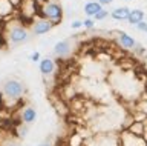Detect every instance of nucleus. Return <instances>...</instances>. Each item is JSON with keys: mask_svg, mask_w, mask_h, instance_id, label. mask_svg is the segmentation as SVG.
<instances>
[{"mask_svg": "<svg viewBox=\"0 0 147 146\" xmlns=\"http://www.w3.org/2000/svg\"><path fill=\"white\" fill-rule=\"evenodd\" d=\"M40 17L58 25L63 19V10L57 2H45L40 8Z\"/></svg>", "mask_w": 147, "mask_h": 146, "instance_id": "nucleus-3", "label": "nucleus"}, {"mask_svg": "<svg viewBox=\"0 0 147 146\" xmlns=\"http://www.w3.org/2000/svg\"><path fill=\"white\" fill-rule=\"evenodd\" d=\"M0 23H2V19H0Z\"/></svg>", "mask_w": 147, "mask_h": 146, "instance_id": "nucleus-24", "label": "nucleus"}, {"mask_svg": "<svg viewBox=\"0 0 147 146\" xmlns=\"http://www.w3.org/2000/svg\"><path fill=\"white\" fill-rule=\"evenodd\" d=\"M29 60H31V62H34V63L41 62V56H40V52H38V51L32 52V54H31V57H29Z\"/></svg>", "mask_w": 147, "mask_h": 146, "instance_id": "nucleus-17", "label": "nucleus"}, {"mask_svg": "<svg viewBox=\"0 0 147 146\" xmlns=\"http://www.w3.org/2000/svg\"><path fill=\"white\" fill-rule=\"evenodd\" d=\"M17 134H18V137L25 139V137L28 135V125H25V123H22V125L18 126V129H17Z\"/></svg>", "mask_w": 147, "mask_h": 146, "instance_id": "nucleus-14", "label": "nucleus"}, {"mask_svg": "<svg viewBox=\"0 0 147 146\" xmlns=\"http://www.w3.org/2000/svg\"><path fill=\"white\" fill-rule=\"evenodd\" d=\"M133 52H136V54H146V48L142 46V45H136L135 49H133Z\"/></svg>", "mask_w": 147, "mask_h": 146, "instance_id": "nucleus-20", "label": "nucleus"}, {"mask_svg": "<svg viewBox=\"0 0 147 146\" xmlns=\"http://www.w3.org/2000/svg\"><path fill=\"white\" fill-rule=\"evenodd\" d=\"M14 8H16V6H14L9 0H0V19H3V17L12 14Z\"/></svg>", "mask_w": 147, "mask_h": 146, "instance_id": "nucleus-12", "label": "nucleus"}, {"mask_svg": "<svg viewBox=\"0 0 147 146\" xmlns=\"http://www.w3.org/2000/svg\"><path fill=\"white\" fill-rule=\"evenodd\" d=\"M129 14H130V10L127 6H121V8H115V10L110 12V17L113 20H127Z\"/></svg>", "mask_w": 147, "mask_h": 146, "instance_id": "nucleus-10", "label": "nucleus"}, {"mask_svg": "<svg viewBox=\"0 0 147 146\" xmlns=\"http://www.w3.org/2000/svg\"><path fill=\"white\" fill-rule=\"evenodd\" d=\"M9 2H11L14 6H18V5H20V3H22V0H9Z\"/></svg>", "mask_w": 147, "mask_h": 146, "instance_id": "nucleus-22", "label": "nucleus"}, {"mask_svg": "<svg viewBox=\"0 0 147 146\" xmlns=\"http://www.w3.org/2000/svg\"><path fill=\"white\" fill-rule=\"evenodd\" d=\"M26 92V86L22 83L20 80L16 79H9L2 85V94L5 95V98L11 100V102H16V100H20Z\"/></svg>", "mask_w": 147, "mask_h": 146, "instance_id": "nucleus-2", "label": "nucleus"}, {"mask_svg": "<svg viewBox=\"0 0 147 146\" xmlns=\"http://www.w3.org/2000/svg\"><path fill=\"white\" fill-rule=\"evenodd\" d=\"M54 54L60 58H66L72 54V43L71 40L66 39V40H60V42L55 43L54 46Z\"/></svg>", "mask_w": 147, "mask_h": 146, "instance_id": "nucleus-5", "label": "nucleus"}, {"mask_svg": "<svg viewBox=\"0 0 147 146\" xmlns=\"http://www.w3.org/2000/svg\"><path fill=\"white\" fill-rule=\"evenodd\" d=\"M37 120V112H35V109L32 108V106H26L25 109L22 111V123H25V125L28 126H31V125H34Z\"/></svg>", "mask_w": 147, "mask_h": 146, "instance_id": "nucleus-8", "label": "nucleus"}, {"mask_svg": "<svg viewBox=\"0 0 147 146\" xmlns=\"http://www.w3.org/2000/svg\"><path fill=\"white\" fill-rule=\"evenodd\" d=\"M103 10V5H101L100 2H95V0H92V2H87L84 5V14L89 17H95L98 12Z\"/></svg>", "mask_w": 147, "mask_h": 146, "instance_id": "nucleus-9", "label": "nucleus"}, {"mask_svg": "<svg viewBox=\"0 0 147 146\" xmlns=\"http://www.w3.org/2000/svg\"><path fill=\"white\" fill-rule=\"evenodd\" d=\"M40 72H41V75H45V77L52 75L55 72V62L52 58H48V57L43 58V60L40 62Z\"/></svg>", "mask_w": 147, "mask_h": 146, "instance_id": "nucleus-7", "label": "nucleus"}, {"mask_svg": "<svg viewBox=\"0 0 147 146\" xmlns=\"http://www.w3.org/2000/svg\"><path fill=\"white\" fill-rule=\"evenodd\" d=\"M109 16V11H106V10H101L98 14H96L95 17H94V20H104L106 17Z\"/></svg>", "mask_w": 147, "mask_h": 146, "instance_id": "nucleus-15", "label": "nucleus"}, {"mask_svg": "<svg viewBox=\"0 0 147 146\" xmlns=\"http://www.w3.org/2000/svg\"><path fill=\"white\" fill-rule=\"evenodd\" d=\"M94 26H95V22L92 20V19H89V17L83 22V28H86V29H92Z\"/></svg>", "mask_w": 147, "mask_h": 146, "instance_id": "nucleus-16", "label": "nucleus"}, {"mask_svg": "<svg viewBox=\"0 0 147 146\" xmlns=\"http://www.w3.org/2000/svg\"><path fill=\"white\" fill-rule=\"evenodd\" d=\"M55 26V23H52L51 20H46L43 17H40V19H35L34 23L31 26V31L34 35H43L46 33H49L51 29H52Z\"/></svg>", "mask_w": 147, "mask_h": 146, "instance_id": "nucleus-4", "label": "nucleus"}, {"mask_svg": "<svg viewBox=\"0 0 147 146\" xmlns=\"http://www.w3.org/2000/svg\"><path fill=\"white\" fill-rule=\"evenodd\" d=\"M136 28L140 29V31H142V33H147V22H146V20H142L141 23H138V25H136Z\"/></svg>", "mask_w": 147, "mask_h": 146, "instance_id": "nucleus-19", "label": "nucleus"}, {"mask_svg": "<svg viewBox=\"0 0 147 146\" xmlns=\"http://www.w3.org/2000/svg\"><path fill=\"white\" fill-rule=\"evenodd\" d=\"M146 123L144 122H133V125L129 128V132H132L133 135H138V137H142L146 134Z\"/></svg>", "mask_w": 147, "mask_h": 146, "instance_id": "nucleus-13", "label": "nucleus"}, {"mask_svg": "<svg viewBox=\"0 0 147 146\" xmlns=\"http://www.w3.org/2000/svg\"><path fill=\"white\" fill-rule=\"evenodd\" d=\"M38 146H52V143H51V141H43V143H40Z\"/></svg>", "mask_w": 147, "mask_h": 146, "instance_id": "nucleus-23", "label": "nucleus"}, {"mask_svg": "<svg viewBox=\"0 0 147 146\" xmlns=\"http://www.w3.org/2000/svg\"><path fill=\"white\" fill-rule=\"evenodd\" d=\"M71 28H72V29H80V28H83V22H81V20L72 22V23H71Z\"/></svg>", "mask_w": 147, "mask_h": 146, "instance_id": "nucleus-18", "label": "nucleus"}, {"mask_svg": "<svg viewBox=\"0 0 147 146\" xmlns=\"http://www.w3.org/2000/svg\"><path fill=\"white\" fill-rule=\"evenodd\" d=\"M117 40H118V45L121 46L123 49H126V51H133L136 46V40L132 37V35H129L127 33H124V31H119L118 35H117Z\"/></svg>", "mask_w": 147, "mask_h": 146, "instance_id": "nucleus-6", "label": "nucleus"}, {"mask_svg": "<svg viewBox=\"0 0 147 146\" xmlns=\"http://www.w3.org/2000/svg\"><path fill=\"white\" fill-rule=\"evenodd\" d=\"M96 2H100V3H101V5H103V6H104V5H110V3H112V2H113V0H96Z\"/></svg>", "mask_w": 147, "mask_h": 146, "instance_id": "nucleus-21", "label": "nucleus"}, {"mask_svg": "<svg viewBox=\"0 0 147 146\" xmlns=\"http://www.w3.org/2000/svg\"><path fill=\"white\" fill-rule=\"evenodd\" d=\"M144 17H146V14H144V11L142 10H130V14H129V19H127V22L130 25H138V23H141L142 20H144Z\"/></svg>", "mask_w": 147, "mask_h": 146, "instance_id": "nucleus-11", "label": "nucleus"}, {"mask_svg": "<svg viewBox=\"0 0 147 146\" xmlns=\"http://www.w3.org/2000/svg\"><path fill=\"white\" fill-rule=\"evenodd\" d=\"M5 37L11 45H22L26 43L31 37V33L26 26H23L17 22H12V25H6V33Z\"/></svg>", "mask_w": 147, "mask_h": 146, "instance_id": "nucleus-1", "label": "nucleus"}]
</instances>
